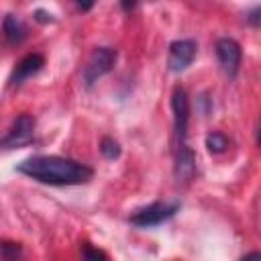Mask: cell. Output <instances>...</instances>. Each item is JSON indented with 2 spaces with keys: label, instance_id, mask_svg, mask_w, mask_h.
Returning <instances> with one entry per match:
<instances>
[{
  "label": "cell",
  "instance_id": "cell-1",
  "mask_svg": "<svg viewBox=\"0 0 261 261\" xmlns=\"http://www.w3.org/2000/svg\"><path fill=\"white\" fill-rule=\"evenodd\" d=\"M16 171L47 186H80L88 184L94 169L69 157L59 155H33L16 165Z\"/></svg>",
  "mask_w": 261,
  "mask_h": 261
},
{
  "label": "cell",
  "instance_id": "cell-2",
  "mask_svg": "<svg viewBox=\"0 0 261 261\" xmlns=\"http://www.w3.org/2000/svg\"><path fill=\"white\" fill-rule=\"evenodd\" d=\"M179 202H153L145 208H139L135 210L128 220L135 224V226H141V228H151V226H159L163 222H167L169 218L175 216V212L179 210Z\"/></svg>",
  "mask_w": 261,
  "mask_h": 261
},
{
  "label": "cell",
  "instance_id": "cell-3",
  "mask_svg": "<svg viewBox=\"0 0 261 261\" xmlns=\"http://www.w3.org/2000/svg\"><path fill=\"white\" fill-rule=\"evenodd\" d=\"M116 49L112 47H96L88 59V63L84 65V71H82V80H84V86L86 88H92L102 75H106L108 71H112L114 63H116Z\"/></svg>",
  "mask_w": 261,
  "mask_h": 261
},
{
  "label": "cell",
  "instance_id": "cell-4",
  "mask_svg": "<svg viewBox=\"0 0 261 261\" xmlns=\"http://www.w3.org/2000/svg\"><path fill=\"white\" fill-rule=\"evenodd\" d=\"M35 137V118L31 114H18L12 122L6 137L0 139V151L4 149H20L29 145Z\"/></svg>",
  "mask_w": 261,
  "mask_h": 261
},
{
  "label": "cell",
  "instance_id": "cell-5",
  "mask_svg": "<svg viewBox=\"0 0 261 261\" xmlns=\"http://www.w3.org/2000/svg\"><path fill=\"white\" fill-rule=\"evenodd\" d=\"M171 112H173V128L177 145L186 143L188 124H190V98L181 86H175L171 92Z\"/></svg>",
  "mask_w": 261,
  "mask_h": 261
},
{
  "label": "cell",
  "instance_id": "cell-6",
  "mask_svg": "<svg viewBox=\"0 0 261 261\" xmlns=\"http://www.w3.org/2000/svg\"><path fill=\"white\" fill-rule=\"evenodd\" d=\"M216 59L220 63V69L232 80L237 77L239 73V65H241V57H243V51H241V45L230 39V37H222L216 41Z\"/></svg>",
  "mask_w": 261,
  "mask_h": 261
},
{
  "label": "cell",
  "instance_id": "cell-7",
  "mask_svg": "<svg viewBox=\"0 0 261 261\" xmlns=\"http://www.w3.org/2000/svg\"><path fill=\"white\" fill-rule=\"evenodd\" d=\"M198 53V45L194 39H177L169 45V55H167V67L173 73H179L188 69Z\"/></svg>",
  "mask_w": 261,
  "mask_h": 261
},
{
  "label": "cell",
  "instance_id": "cell-8",
  "mask_svg": "<svg viewBox=\"0 0 261 261\" xmlns=\"http://www.w3.org/2000/svg\"><path fill=\"white\" fill-rule=\"evenodd\" d=\"M198 167H196V153L188 143L177 145L175 149V163H173V175L179 184H188L194 179Z\"/></svg>",
  "mask_w": 261,
  "mask_h": 261
},
{
  "label": "cell",
  "instance_id": "cell-9",
  "mask_svg": "<svg viewBox=\"0 0 261 261\" xmlns=\"http://www.w3.org/2000/svg\"><path fill=\"white\" fill-rule=\"evenodd\" d=\"M43 65H45V57L41 53H29V55H24L16 63V67L12 69V73H10V80H8L10 86H20L29 77L37 75L43 69Z\"/></svg>",
  "mask_w": 261,
  "mask_h": 261
},
{
  "label": "cell",
  "instance_id": "cell-10",
  "mask_svg": "<svg viewBox=\"0 0 261 261\" xmlns=\"http://www.w3.org/2000/svg\"><path fill=\"white\" fill-rule=\"evenodd\" d=\"M2 35H4L6 43H10V45H20V43L29 37V29H27V24H24L18 16L6 14L4 20H2Z\"/></svg>",
  "mask_w": 261,
  "mask_h": 261
},
{
  "label": "cell",
  "instance_id": "cell-11",
  "mask_svg": "<svg viewBox=\"0 0 261 261\" xmlns=\"http://www.w3.org/2000/svg\"><path fill=\"white\" fill-rule=\"evenodd\" d=\"M206 149H208L212 155L224 153V151L228 149V137H226L224 133H220V130L208 133V137H206Z\"/></svg>",
  "mask_w": 261,
  "mask_h": 261
},
{
  "label": "cell",
  "instance_id": "cell-12",
  "mask_svg": "<svg viewBox=\"0 0 261 261\" xmlns=\"http://www.w3.org/2000/svg\"><path fill=\"white\" fill-rule=\"evenodd\" d=\"M100 153H102V157L104 159H108V161H114V159H118L120 157V145H118V141H114L112 137H104L102 141H100Z\"/></svg>",
  "mask_w": 261,
  "mask_h": 261
},
{
  "label": "cell",
  "instance_id": "cell-13",
  "mask_svg": "<svg viewBox=\"0 0 261 261\" xmlns=\"http://www.w3.org/2000/svg\"><path fill=\"white\" fill-rule=\"evenodd\" d=\"M20 253H22V249H20L18 243H8V241L0 243V255L6 261H18L20 259Z\"/></svg>",
  "mask_w": 261,
  "mask_h": 261
},
{
  "label": "cell",
  "instance_id": "cell-14",
  "mask_svg": "<svg viewBox=\"0 0 261 261\" xmlns=\"http://www.w3.org/2000/svg\"><path fill=\"white\" fill-rule=\"evenodd\" d=\"M82 261H108V257L100 249L86 243V245H82Z\"/></svg>",
  "mask_w": 261,
  "mask_h": 261
},
{
  "label": "cell",
  "instance_id": "cell-15",
  "mask_svg": "<svg viewBox=\"0 0 261 261\" xmlns=\"http://www.w3.org/2000/svg\"><path fill=\"white\" fill-rule=\"evenodd\" d=\"M261 6H253L249 12H247V16H245V20L251 24V27H257L259 22H261Z\"/></svg>",
  "mask_w": 261,
  "mask_h": 261
},
{
  "label": "cell",
  "instance_id": "cell-16",
  "mask_svg": "<svg viewBox=\"0 0 261 261\" xmlns=\"http://www.w3.org/2000/svg\"><path fill=\"white\" fill-rule=\"evenodd\" d=\"M33 18H35L37 22H41V24H47V22H53V20H55L53 14L47 12V10H43V8H37V10L33 12Z\"/></svg>",
  "mask_w": 261,
  "mask_h": 261
},
{
  "label": "cell",
  "instance_id": "cell-17",
  "mask_svg": "<svg viewBox=\"0 0 261 261\" xmlns=\"http://www.w3.org/2000/svg\"><path fill=\"white\" fill-rule=\"evenodd\" d=\"M241 261H261V253H257V251H251V253H247Z\"/></svg>",
  "mask_w": 261,
  "mask_h": 261
},
{
  "label": "cell",
  "instance_id": "cell-18",
  "mask_svg": "<svg viewBox=\"0 0 261 261\" xmlns=\"http://www.w3.org/2000/svg\"><path fill=\"white\" fill-rule=\"evenodd\" d=\"M135 6H137L135 2H122V8H124V10H130V8H135Z\"/></svg>",
  "mask_w": 261,
  "mask_h": 261
},
{
  "label": "cell",
  "instance_id": "cell-19",
  "mask_svg": "<svg viewBox=\"0 0 261 261\" xmlns=\"http://www.w3.org/2000/svg\"><path fill=\"white\" fill-rule=\"evenodd\" d=\"M77 8H80V10H90L92 4H82V2H77Z\"/></svg>",
  "mask_w": 261,
  "mask_h": 261
}]
</instances>
